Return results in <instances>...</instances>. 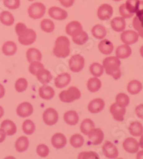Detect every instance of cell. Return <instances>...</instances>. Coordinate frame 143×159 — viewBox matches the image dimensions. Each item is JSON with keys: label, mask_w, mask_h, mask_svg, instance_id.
<instances>
[{"label": "cell", "mask_w": 143, "mask_h": 159, "mask_svg": "<svg viewBox=\"0 0 143 159\" xmlns=\"http://www.w3.org/2000/svg\"><path fill=\"white\" fill-rule=\"evenodd\" d=\"M90 70L92 75L95 77H100L102 75L103 72H104V67L101 65L99 64V63L95 62L91 65Z\"/></svg>", "instance_id": "cell-40"}, {"label": "cell", "mask_w": 143, "mask_h": 159, "mask_svg": "<svg viewBox=\"0 0 143 159\" xmlns=\"http://www.w3.org/2000/svg\"><path fill=\"white\" fill-rule=\"evenodd\" d=\"M71 81V76L67 72L58 75L57 78L55 80V86L57 88H63L69 85Z\"/></svg>", "instance_id": "cell-18"}, {"label": "cell", "mask_w": 143, "mask_h": 159, "mask_svg": "<svg viewBox=\"0 0 143 159\" xmlns=\"http://www.w3.org/2000/svg\"><path fill=\"white\" fill-rule=\"evenodd\" d=\"M116 103L118 104L119 106L125 107L126 106H128L129 103H130V98H129L127 95H126L123 93H120L117 95Z\"/></svg>", "instance_id": "cell-38"}, {"label": "cell", "mask_w": 143, "mask_h": 159, "mask_svg": "<svg viewBox=\"0 0 143 159\" xmlns=\"http://www.w3.org/2000/svg\"><path fill=\"white\" fill-rule=\"evenodd\" d=\"M94 128H95V123H94V122L91 119L89 118L84 119L83 122H82L80 125L81 131L84 135H87L89 132Z\"/></svg>", "instance_id": "cell-35"}, {"label": "cell", "mask_w": 143, "mask_h": 159, "mask_svg": "<svg viewBox=\"0 0 143 159\" xmlns=\"http://www.w3.org/2000/svg\"><path fill=\"white\" fill-rule=\"evenodd\" d=\"M16 33L18 35V40L23 45H30L37 39V34L33 30L28 29L22 22H19L15 26Z\"/></svg>", "instance_id": "cell-1"}, {"label": "cell", "mask_w": 143, "mask_h": 159, "mask_svg": "<svg viewBox=\"0 0 143 159\" xmlns=\"http://www.w3.org/2000/svg\"><path fill=\"white\" fill-rule=\"evenodd\" d=\"M37 153L40 157L44 158L49 155L50 149H49L48 146H46L45 144H39L37 147Z\"/></svg>", "instance_id": "cell-45"}, {"label": "cell", "mask_w": 143, "mask_h": 159, "mask_svg": "<svg viewBox=\"0 0 143 159\" xmlns=\"http://www.w3.org/2000/svg\"><path fill=\"white\" fill-rule=\"evenodd\" d=\"M142 89V85L140 81L132 80L127 85V91L130 94L136 95L139 93Z\"/></svg>", "instance_id": "cell-32"}, {"label": "cell", "mask_w": 143, "mask_h": 159, "mask_svg": "<svg viewBox=\"0 0 143 159\" xmlns=\"http://www.w3.org/2000/svg\"><path fill=\"white\" fill-rule=\"evenodd\" d=\"M4 94H5V89H4V86L0 83V98H3Z\"/></svg>", "instance_id": "cell-52"}, {"label": "cell", "mask_w": 143, "mask_h": 159, "mask_svg": "<svg viewBox=\"0 0 143 159\" xmlns=\"http://www.w3.org/2000/svg\"><path fill=\"white\" fill-rule=\"evenodd\" d=\"M41 29L45 32H51L55 30V24L52 21L48 19H44L40 23Z\"/></svg>", "instance_id": "cell-41"}, {"label": "cell", "mask_w": 143, "mask_h": 159, "mask_svg": "<svg viewBox=\"0 0 143 159\" xmlns=\"http://www.w3.org/2000/svg\"><path fill=\"white\" fill-rule=\"evenodd\" d=\"M44 65L42 64L40 61H34L30 62V65L29 67V72L34 75H36L37 72H38L39 70L43 69Z\"/></svg>", "instance_id": "cell-44"}, {"label": "cell", "mask_w": 143, "mask_h": 159, "mask_svg": "<svg viewBox=\"0 0 143 159\" xmlns=\"http://www.w3.org/2000/svg\"><path fill=\"white\" fill-rule=\"evenodd\" d=\"M69 142L74 148H79L84 144V138L80 134H74L70 138Z\"/></svg>", "instance_id": "cell-39"}, {"label": "cell", "mask_w": 143, "mask_h": 159, "mask_svg": "<svg viewBox=\"0 0 143 159\" xmlns=\"http://www.w3.org/2000/svg\"><path fill=\"white\" fill-rule=\"evenodd\" d=\"M59 1H60V0H59Z\"/></svg>", "instance_id": "cell-56"}, {"label": "cell", "mask_w": 143, "mask_h": 159, "mask_svg": "<svg viewBox=\"0 0 143 159\" xmlns=\"http://www.w3.org/2000/svg\"><path fill=\"white\" fill-rule=\"evenodd\" d=\"M17 48L16 44L12 41H7L3 44L2 50L4 55L7 56L14 55L17 52Z\"/></svg>", "instance_id": "cell-25"}, {"label": "cell", "mask_w": 143, "mask_h": 159, "mask_svg": "<svg viewBox=\"0 0 143 159\" xmlns=\"http://www.w3.org/2000/svg\"><path fill=\"white\" fill-rule=\"evenodd\" d=\"M113 14V8L108 4H103L98 8L97 17L101 20H107Z\"/></svg>", "instance_id": "cell-11"}, {"label": "cell", "mask_w": 143, "mask_h": 159, "mask_svg": "<svg viewBox=\"0 0 143 159\" xmlns=\"http://www.w3.org/2000/svg\"><path fill=\"white\" fill-rule=\"evenodd\" d=\"M3 115H4V109H3V107L0 106V118L3 116Z\"/></svg>", "instance_id": "cell-53"}, {"label": "cell", "mask_w": 143, "mask_h": 159, "mask_svg": "<svg viewBox=\"0 0 143 159\" xmlns=\"http://www.w3.org/2000/svg\"><path fill=\"white\" fill-rule=\"evenodd\" d=\"M22 130L27 135H31L34 132L35 125L31 120H26L22 125Z\"/></svg>", "instance_id": "cell-42"}, {"label": "cell", "mask_w": 143, "mask_h": 159, "mask_svg": "<svg viewBox=\"0 0 143 159\" xmlns=\"http://www.w3.org/2000/svg\"><path fill=\"white\" fill-rule=\"evenodd\" d=\"M120 60L117 57H108L103 60L102 67L106 73L111 75L114 80H118L122 75L120 70Z\"/></svg>", "instance_id": "cell-2"}, {"label": "cell", "mask_w": 143, "mask_h": 159, "mask_svg": "<svg viewBox=\"0 0 143 159\" xmlns=\"http://www.w3.org/2000/svg\"><path fill=\"white\" fill-rule=\"evenodd\" d=\"M28 1H30V2H32V1H34V0H28Z\"/></svg>", "instance_id": "cell-55"}, {"label": "cell", "mask_w": 143, "mask_h": 159, "mask_svg": "<svg viewBox=\"0 0 143 159\" xmlns=\"http://www.w3.org/2000/svg\"><path fill=\"white\" fill-rule=\"evenodd\" d=\"M33 113V106L28 102L21 103L17 108V114L22 118L30 116Z\"/></svg>", "instance_id": "cell-13"}, {"label": "cell", "mask_w": 143, "mask_h": 159, "mask_svg": "<svg viewBox=\"0 0 143 159\" xmlns=\"http://www.w3.org/2000/svg\"><path fill=\"white\" fill-rule=\"evenodd\" d=\"M59 97L61 101L64 102H72L80 98L81 93L78 88L72 86L67 90L62 91L60 93Z\"/></svg>", "instance_id": "cell-4"}, {"label": "cell", "mask_w": 143, "mask_h": 159, "mask_svg": "<svg viewBox=\"0 0 143 159\" xmlns=\"http://www.w3.org/2000/svg\"><path fill=\"white\" fill-rule=\"evenodd\" d=\"M115 54L117 57L121 58V59H125L130 57L132 54V50H131L130 47L127 44H123L118 47L116 49Z\"/></svg>", "instance_id": "cell-22"}, {"label": "cell", "mask_w": 143, "mask_h": 159, "mask_svg": "<svg viewBox=\"0 0 143 159\" xmlns=\"http://www.w3.org/2000/svg\"><path fill=\"white\" fill-rule=\"evenodd\" d=\"M46 7L40 2H35L28 8V14L29 17L34 20L42 18L45 14Z\"/></svg>", "instance_id": "cell-5"}, {"label": "cell", "mask_w": 143, "mask_h": 159, "mask_svg": "<svg viewBox=\"0 0 143 159\" xmlns=\"http://www.w3.org/2000/svg\"><path fill=\"white\" fill-rule=\"evenodd\" d=\"M109 111L114 120L118 121L124 120V116L126 113V109L125 107L119 106L115 102V103L112 104V106H110Z\"/></svg>", "instance_id": "cell-12"}, {"label": "cell", "mask_w": 143, "mask_h": 159, "mask_svg": "<svg viewBox=\"0 0 143 159\" xmlns=\"http://www.w3.org/2000/svg\"><path fill=\"white\" fill-rule=\"evenodd\" d=\"M29 140L27 137L21 136L15 142V148L18 152H25L29 147Z\"/></svg>", "instance_id": "cell-29"}, {"label": "cell", "mask_w": 143, "mask_h": 159, "mask_svg": "<svg viewBox=\"0 0 143 159\" xmlns=\"http://www.w3.org/2000/svg\"><path fill=\"white\" fill-rule=\"evenodd\" d=\"M49 15L57 20H64L67 17V12L64 9L57 7H51L49 9Z\"/></svg>", "instance_id": "cell-15"}, {"label": "cell", "mask_w": 143, "mask_h": 159, "mask_svg": "<svg viewBox=\"0 0 143 159\" xmlns=\"http://www.w3.org/2000/svg\"><path fill=\"white\" fill-rule=\"evenodd\" d=\"M61 4L65 7H70L73 5L74 0H60Z\"/></svg>", "instance_id": "cell-50"}, {"label": "cell", "mask_w": 143, "mask_h": 159, "mask_svg": "<svg viewBox=\"0 0 143 159\" xmlns=\"http://www.w3.org/2000/svg\"><path fill=\"white\" fill-rule=\"evenodd\" d=\"M1 128L4 130L6 135H13L17 132L16 124L10 120H4L1 123Z\"/></svg>", "instance_id": "cell-20"}, {"label": "cell", "mask_w": 143, "mask_h": 159, "mask_svg": "<svg viewBox=\"0 0 143 159\" xmlns=\"http://www.w3.org/2000/svg\"><path fill=\"white\" fill-rule=\"evenodd\" d=\"M70 42L65 36H60L56 39L53 53L56 57L65 58L69 55Z\"/></svg>", "instance_id": "cell-3"}, {"label": "cell", "mask_w": 143, "mask_h": 159, "mask_svg": "<svg viewBox=\"0 0 143 159\" xmlns=\"http://www.w3.org/2000/svg\"><path fill=\"white\" fill-rule=\"evenodd\" d=\"M112 29L115 32H122L125 29L126 22L125 19L123 17H114L111 21Z\"/></svg>", "instance_id": "cell-23"}, {"label": "cell", "mask_w": 143, "mask_h": 159, "mask_svg": "<svg viewBox=\"0 0 143 159\" xmlns=\"http://www.w3.org/2000/svg\"><path fill=\"white\" fill-rule=\"evenodd\" d=\"M39 96L44 100H50L55 96L54 89L48 85H44L39 90Z\"/></svg>", "instance_id": "cell-26"}, {"label": "cell", "mask_w": 143, "mask_h": 159, "mask_svg": "<svg viewBox=\"0 0 143 159\" xmlns=\"http://www.w3.org/2000/svg\"><path fill=\"white\" fill-rule=\"evenodd\" d=\"M98 48L100 52H102L103 55H109L113 51L114 46L109 39H105L100 42L98 44Z\"/></svg>", "instance_id": "cell-21"}, {"label": "cell", "mask_w": 143, "mask_h": 159, "mask_svg": "<svg viewBox=\"0 0 143 159\" xmlns=\"http://www.w3.org/2000/svg\"><path fill=\"white\" fill-rule=\"evenodd\" d=\"M92 35L95 37L96 39H102L105 38V37L107 34V31L105 27L101 25H97L94 26L92 29Z\"/></svg>", "instance_id": "cell-31"}, {"label": "cell", "mask_w": 143, "mask_h": 159, "mask_svg": "<svg viewBox=\"0 0 143 159\" xmlns=\"http://www.w3.org/2000/svg\"><path fill=\"white\" fill-rule=\"evenodd\" d=\"M129 130L130 134L133 136H140L142 134V125L137 121H135L130 124Z\"/></svg>", "instance_id": "cell-34"}, {"label": "cell", "mask_w": 143, "mask_h": 159, "mask_svg": "<svg viewBox=\"0 0 143 159\" xmlns=\"http://www.w3.org/2000/svg\"><path fill=\"white\" fill-rule=\"evenodd\" d=\"M64 120L68 125H75L79 121V116L74 111H67L64 115Z\"/></svg>", "instance_id": "cell-27"}, {"label": "cell", "mask_w": 143, "mask_h": 159, "mask_svg": "<svg viewBox=\"0 0 143 159\" xmlns=\"http://www.w3.org/2000/svg\"><path fill=\"white\" fill-rule=\"evenodd\" d=\"M89 141L93 145H99L104 139V133L100 128H92L87 134Z\"/></svg>", "instance_id": "cell-10"}, {"label": "cell", "mask_w": 143, "mask_h": 159, "mask_svg": "<svg viewBox=\"0 0 143 159\" xmlns=\"http://www.w3.org/2000/svg\"><path fill=\"white\" fill-rule=\"evenodd\" d=\"M27 58L29 62L41 61L42 55L40 51L36 48H29L27 52Z\"/></svg>", "instance_id": "cell-28"}, {"label": "cell", "mask_w": 143, "mask_h": 159, "mask_svg": "<svg viewBox=\"0 0 143 159\" xmlns=\"http://www.w3.org/2000/svg\"><path fill=\"white\" fill-rule=\"evenodd\" d=\"M88 34H87V32H84L83 30L80 32V33L77 34L76 36L72 37V41H73L75 44H78V45H83V44H85L87 43V41L88 40Z\"/></svg>", "instance_id": "cell-37"}, {"label": "cell", "mask_w": 143, "mask_h": 159, "mask_svg": "<svg viewBox=\"0 0 143 159\" xmlns=\"http://www.w3.org/2000/svg\"><path fill=\"white\" fill-rule=\"evenodd\" d=\"M6 139V133L2 128H0V143L3 142Z\"/></svg>", "instance_id": "cell-51"}, {"label": "cell", "mask_w": 143, "mask_h": 159, "mask_svg": "<svg viewBox=\"0 0 143 159\" xmlns=\"http://www.w3.org/2000/svg\"><path fill=\"white\" fill-rule=\"evenodd\" d=\"M140 1V0H127L125 3L126 9L130 13H137L139 10Z\"/></svg>", "instance_id": "cell-36"}, {"label": "cell", "mask_w": 143, "mask_h": 159, "mask_svg": "<svg viewBox=\"0 0 143 159\" xmlns=\"http://www.w3.org/2000/svg\"><path fill=\"white\" fill-rule=\"evenodd\" d=\"M58 113L54 108H47L43 113V120L47 125H53L58 121Z\"/></svg>", "instance_id": "cell-7"}, {"label": "cell", "mask_w": 143, "mask_h": 159, "mask_svg": "<svg viewBox=\"0 0 143 159\" xmlns=\"http://www.w3.org/2000/svg\"><path fill=\"white\" fill-rule=\"evenodd\" d=\"M79 159H88V158H92V159H99V156L97 153L93 151H89V152H82L79 154L78 156Z\"/></svg>", "instance_id": "cell-46"}, {"label": "cell", "mask_w": 143, "mask_h": 159, "mask_svg": "<svg viewBox=\"0 0 143 159\" xmlns=\"http://www.w3.org/2000/svg\"><path fill=\"white\" fill-rule=\"evenodd\" d=\"M121 40L125 44H132L137 43L139 38V34L134 30H125L120 35Z\"/></svg>", "instance_id": "cell-9"}, {"label": "cell", "mask_w": 143, "mask_h": 159, "mask_svg": "<svg viewBox=\"0 0 143 159\" xmlns=\"http://www.w3.org/2000/svg\"><path fill=\"white\" fill-rule=\"evenodd\" d=\"M28 83L27 80L25 78L18 79L15 83V89L19 93H22L26 90Z\"/></svg>", "instance_id": "cell-43"}, {"label": "cell", "mask_w": 143, "mask_h": 159, "mask_svg": "<svg viewBox=\"0 0 143 159\" xmlns=\"http://www.w3.org/2000/svg\"><path fill=\"white\" fill-rule=\"evenodd\" d=\"M133 27L139 32V34L142 37V20H140L138 16L135 17L133 20Z\"/></svg>", "instance_id": "cell-48"}, {"label": "cell", "mask_w": 143, "mask_h": 159, "mask_svg": "<svg viewBox=\"0 0 143 159\" xmlns=\"http://www.w3.org/2000/svg\"><path fill=\"white\" fill-rule=\"evenodd\" d=\"M0 21L6 26H11L15 22V17L8 11H3L0 14Z\"/></svg>", "instance_id": "cell-30"}, {"label": "cell", "mask_w": 143, "mask_h": 159, "mask_svg": "<svg viewBox=\"0 0 143 159\" xmlns=\"http://www.w3.org/2000/svg\"><path fill=\"white\" fill-rule=\"evenodd\" d=\"M101 81L97 78H92L89 80L87 82V89L91 93L97 92L101 88Z\"/></svg>", "instance_id": "cell-33"}, {"label": "cell", "mask_w": 143, "mask_h": 159, "mask_svg": "<svg viewBox=\"0 0 143 159\" xmlns=\"http://www.w3.org/2000/svg\"><path fill=\"white\" fill-rule=\"evenodd\" d=\"M104 155L109 158H116L119 155V152L116 146L112 142L106 141L102 146Z\"/></svg>", "instance_id": "cell-8"}, {"label": "cell", "mask_w": 143, "mask_h": 159, "mask_svg": "<svg viewBox=\"0 0 143 159\" xmlns=\"http://www.w3.org/2000/svg\"><path fill=\"white\" fill-rule=\"evenodd\" d=\"M105 107V101L101 98L92 100L88 105V110L92 113H98Z\"/></svg>", "instance_id": "cell-16"}, {"label": "cell", "mask_w": 143, "mask_h": 159, "mask_svg": "<svg viewBox=\"0 0 143 159\" xmlns=\"http://www.w3.org/2000/svg\"><path fill=\"white\" fill-rule=\"evenodd\" d=\"M51 144L55 148H62L66 146L67 139L66 137L62 133H55L51 138Z\"/></svg>", "instance_id": "cell-19"}, {"label": "cell", "mask_w": 143, "mask_h": 159, "mask_svg": "<svg viewBox=\"0 0 143 159\" xmlns=\"http://www.w3.org/2000/svg\"><path fill=\"white\" fill-rule=\"evenodd\" d=\"M125 150L130 153H135L139 150V143L133 138H127L123 143Z\"/></svg>", "instance_id": "cell-14"}, {"label": "cell", "mask_w": 143, "mask_h": 159, "mask_svg": "<svg viewBox=\"0 0 143 159\" xmlns=\"http://www.w3.org/2000/svg\"><path fill=\"white\" fill-rule=\"evenodd\" d=\"M36 76L38 80L43 85H46L50 83L51 80V72L47 70H45L44 68L39 70L37 72Z\"/></svg>", "instance_id": "cell-24"}, {"label": "cell", "mask_w": 143, "mask_h": 159, "mask_svg": "<svg viewBox=\"0 0 143 159\" xmlns=\"http://www.w3.org/2000/svg\"><path fill=\"white\" fill-rule=\"evenodd\" d=\"M83 31V26L77 21H72L66 26V32L68 35L74 37Z\"/></svg>", "instance_id": "cell-17"}, {"label": "cell", "mask_w": 143, "mask_h": 159, "mask_svg": "<svg viewBox=\"0 0 143 159\" xmlns=\"http://www.w3.org/2000/svg\"><path fill=\"white\" fill-rule=\"evenodd\" d=\"M113 1H115V2H119V1H122V0H113Z\"/></svg>", "instance_id": "cell-54"}, {"label": "cell", "mask_w": 143, "mask_h": 159, "mask_svg": "<svg viewBox=\"0 0 143 159\" xmlns=\"http://www.w3.org/2000/svg\"><path fill=\"white\" fill-rule=\"evenodd\" d=\"M69 66L72 72H80L84 68V58L80 55H74L72 56L69 61Z\"/></svg>", "instance_id": "cell-6"}, {"label": "cell", "mask_w": 143, "mask_h": 159, "mask_svg": "<svg viewBox=\"0 0 143 159\" xmlns=\"http://www.w3.org/2000/svg\"><path fill=\"white\" fill-rule=\"evenodd\" d=\"M4 4L9 9H16L20 7V0H4Z\"/></svg>", "instance_id": "cell-47"}, {"label": "cell", "mask_w": 143, "mask_h": 159, "mask_svg": "<svg viewBox=\"0 0 143 159\" xmlns=\"http://www.w3.org/2000/svg\"><path fill=\"white\" fill-rule=\"evenodd\" d=\"M119 14H120V15L122 16V17H123L124 19L130 18L134 15V14L130 13V11L126 9L125 4H122L121 5L119 6Z\"/></svg>", "instance_id": "cell-49"}]
</instances>
